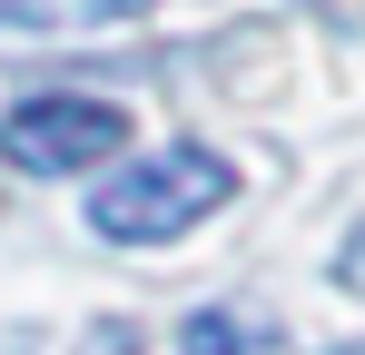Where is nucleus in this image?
<instances>
[{
	"mask_svg": "<svg viewBox=\"0 0 365 355\" xmlns=\"http://www.w3.org/2000/svg\"><path fill=\"white\" fill-rule=\"evenodd\" d=\"M227 197H237V168H227L217 148L178 138V148H158V158H138V168L99 178L89 227L109 237V247H168V237H187L197 217H217Z\"/></svg>",
	"mask_w": 365,
	"mask_h": 355,
	"instance_id": "obj_1",
	"label": "nucleus"
},
{
	"mask_svg": "<svg viewBox=\"0 0 365 355\" xmlns=\"http://www.w3.org/2000/svg\"><path fill=\"white\" fill-rule=\"evenodd\" d=\"M128 148V109L109 99H79V89H40L0 118V158L30 178H69V168H109Z\"/></svg>",
	"mask_w": 365,
	"mask_h": 355,
	"instance_id": "obj_2",
	"label": "nucleus"
},
{
	"mask_svg": "<svg viewBox=\"0 0 365 355\" xmlns=\"http://www.w3.org/2000/svg\"><path fill=\"white\" fill-rule=\"evenodd\" d=\"M178 355H287V346H277L267 326H247L237 306H197L178 326Z\"/></svg>",
	"mask_w": 365,
	"mask_h": 355,
	"instance_id": "obj_3",
	"label": "nucleus"
},
{
	"mask_svg": "<svg viewBox=\"0 0 365 355\" xmlns=\"http://www.w3.org/2000/svg\"><path fill=\"white\" fill-rule=\"evenodd\" d=\"M336 287H346V296H365V217L346 227V247H336Z\"/></svg>",
	"mask_w": 365,
	"mask_h": 355,
	"instance_id": "obj_4",
	"label": "nucleus"
},
{
	"mask_svg": "<svg viewBox=\"0 0 365 355\" xmlns=\"http://www.w3.org/2000/svg\"><path fill=\"white\" fill-rule=\"evenodd\" d=\"M99 20H138V10H158V0H89Z\"/></svg>",
	"mask_w": 365,
	"mask_h": 355,
	"instance_id": "obj_5",
	"label": "nucleus"
},
{
	"mask_svg": "<svg viewBox=\"0 0 365 355\" xmlns=\"http://www.w3.org/2000/svg\"><path fill=\"white\" fill-rule=\"evenodd\" d=\"M346 355H365V346H346Z\"/></svg>",
	"mask_w": 365,
	"mask_h": 355,
	"instance_id": "obj_6",
	"label": "nucleus"
}]
</instances>
